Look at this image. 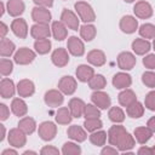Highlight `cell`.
<instances>
[{"label":"cell","instance_id":"1","mask_svg":"<svg viewBox=\"0 0 155 155\" xmlns=\"http://www.w3.org/2000/svg\"><path fill=\"white\" fill-rule=\"evenodd\" d=\"M108 142L110 145L116 147L120 153L130 151L136 145L134 137L120 124H115L108 130Z\"/></svg>","mask_w":155,"mask_h":155},{"label":"cell","instance_id":"2","mask_svg":"<svg viewBox=\"0 0 155 155\" xmlns=\"http://www.w3.org/2000/svg\"><path fill=\"white\" fill-rule=\"evenodd\" d=\"M74 8L80 21L84 23H92L96 21V13L92 6L86 1H76L74 4Z\"/></svg>","mask_w":155,"mask_h":155},{"label":"cell","instance_id":"3","mask_svg":"<svg viewBox=\"0 0 155 155\" xmlns=\"http://www.w3.org/2000/svg\"><path fill=\"white\" fill-rule=\"evenodd\" d=\"M36 57V52L28 48V47H21L18 48L13 54V62L19 65H27L30 64Z\"/></svg>","mask_w":155,"mask_h":155},{"label":"cell","instance_id":"4","mask_svg":"<svg viewBox=\"0 0 155 155\" xmlns=\"http://www.w3.org/2000/svg\"><path fill=\"white\" fill-rule=\"evenodd\" d=\"M38 134L39 137L45 140L50 142L52 140L57 134V126L52 121H44L38 126Z\"/></svg>","mask_w":155,"mask_h":155},{"label":"cell","instance_id":"5","mask_svg":"<svg viewBox=\"0 0 155 155\" xmlns=\"http://www.w3.org/2000/svg\"><path fill=\"white\" fill-rule=\"evenodd\" d=\"M7 140H8V144L16 149L23 148L27 144V134L19 127L11 128L7 134Z\"/></svg>","mask_w":155,"mask_h":155},{"label":"cell","instance_id":"6","mask_svg":"<svg viewBox=\"0 0 155 155\" xmlns=\"http://www.w3.org/2000/svg\"><path fill=\"white\" fill-rule=\"evenodd\" d=\"M136 63H137V58L132 52L124 51L120 52L117 56V67L124 71H128L133 69Z\"/></svg>","mask_w":155,"mask_h":155},{"label":"cell","instance_id":"7","mask_svg":"<svg viewBox=\"0 0 155 155\" xmlns=\"http://www.w3.org/2000/svg\"><path fill=\"white\" fill-rule=\"evenodd\" d=\"M76 87H78V81L75 78L70 75H64L58 81V90L63 94H67V96L74 94L76 91Z\"/></svg>","mask_w":155,"mask_h":155},{"label":"cell","instance_id":"8","mask_svg":"<svg viewBox=\"0 0 155 155\" xmlns=\"http://www.w3.org/2000/svg\"><path fill=\"white\" fill-rule=\"evenodd\" d=\"M133 13L137 18H140V19H148L153 16L154 13V10H153V6L145 1V0H139L134 4L133 6Z\"/></svg>","mask_w":155,"mask_h":155},{"label":"cell","instance_id":"9","mask_svg":"<svg viewBox=\"0 0 155 155\" xmlns=\"http://www.w3.org/2000/svg\"><path fill=\"white\" fill-rule=\"evenodd\" d=\"M67 48L68 52L71 56L75 57H81L85 53V44L84 40L78 38V36H69L67 41Z\"/></svg>","mask_w":155,"mask_h":155},{"label":"cell","instance_id":"10","mask_svg":"<svg viewBox=\"0 0 155 155\" xmlns=\"http://www.w3.org/2000/svg\"><path fill=\"white\" fill-rule=\"evenodd\" d=\"M44 102L47 107L58 108L64 102V94L59 90H48L44 94Z\"/></svg>","mask_w":155,"mask_h":155},{"label":"cell","instance_id":"11","mask_svg":"<svg viewBox=\"0 0 155 155\" xmlns=\"http://www.w3.org/2000/svg\"><path fill=\"white\" fill-rule=\"evenodd\" d=\"M61 21L68 27V29H71V30L80 29V18L71 10L63 8V11L61 13Z\"/></svg>","mask_w":155,"mask_h":155},{"label":"cell","instance_id":"12","mask_svg":"<svg viewBox=\"0 0 155 155\" xmlns=\"http://www.w3.org/2000/svg\"><path fill=\"white\" fill-rule=\"evenodd\" d=\"M91 101L94 105H97L101 110L103 109H109L111 107V98L109 97V94L107 92H104L103 90H98L94 91L91 94Z\"/></svg>","mask_w":155,"mask_h":155},{"label":"cell","instance_id":"13","mask_svg":"<svg viewBox=\"0 0 155 155\" xmlns=\"http://www.w3.org/2000/svg\"><path fill=\"white\" fill-rule=\"evenodd\" d=\"M52 35L50 24L44 23H35L30 27V36L35 40L39 39H48Z\"/></svg>","mask_w":155,"mask_h":155},{"label":"cell","instance_id":"14","mask_svg":"<svg viewBox=\"0 0 155 155\" xmlns=\"http://www.w3.org/2000/svg\"><path fill=\"white\" fill-rule=\"evenodd\" d=\"M31 19L35 23H44V24H50L52 19V15L48 8L46 7H40L35 6L31 10Z\"/></svg>","mask_w":155,"mask_h":155},{"label":"cell","instance_id":"15","mask_svg":"<svg viewBox=\"0 0 155 155\" xmlns=\"http://www.w3.org/2000/svg\"><path fill=\"white\" fill-rule=\"evenodd\" d=\"M119 27H120L122 33H125V34H133L138 29V21L136 19V17H133L131 15H126V16L121 17Z\"/></svg>","mask_w":155,"mask_h":155},{"label":"cell","instance_id":"16","mask_svg":"<svg viewBox=\"0 0 155 155\" xmlns=\"http://www.w3.org/2000/svg\"><path fill=\"white\" fill-rule=\"evenodd\" d=\"M10 28H11L12 33H13L17 38H19V39H25V38L28 36V33H29L28 24H27L25 19H23V18H19V17L15 18V19L12 21Z\"/></svg>","mask_w":155,"mask_h":155},{"label":"cell","instance_id":"17","mask_svg":"<svg viewBox=\"0 0 155 155\" xmlns=\"http://www.w3.org/2000/svg\"><path fill=\"white\" fill-rule=\"evenodd\" d=\"M51 61L52 63L58 67V68H63L69 63V52L68 50L63 48V47H58L56 48L52 53H51Z\"/></svg>","mask_w":155,"mask_h":155},{"label":"cell","instance_id":"18","mask_svg":"<svg viewBox=\"0 0 155 155\" xmlns=\"http://www.w3.org/2000/svg\"><path fill=\"white\" fill-rule=\"evenodd\" d=\"M113 86L117 90L128 88L132 85V76L126 71H119L113 76Z\"/></svg>","mask_w":155,"mask_h":155},{"label":"cell","instance_id":"19","mask_svg":"<svg viewBox=\"0 0 155 155\" xmlns=\"http://www.w3.org/2000/svg\"><path fill=\"white\" fill-rule=\"evenodd\" d=\"M17 93L22 98L31 97L35 93V85H34V82L31 80H29V79L19 80L18 84H17Z\"/></svg>","mask_w":155,"mask_h":155},{"label":"cell","instance_id":"20","mask_svg":"<svg viewBox=\"0 0 155 155\" xmlns=\"http://www.w3.org/2000/svg\"><path fill=\"white\" fill-rule=\"evenodd\" d=\"M17 92V86L15 85V82L8 79V78H4L0 81V94L2 98L8 99L12 98L15 96V93Z\"/></svg>","mask_w":155,"mask_h":155},{"label":"cell","instance_id":"21","mask_svg":"<svg viewBox=\"0 0 155 155\" xmlns=\"http://www.w3.org/2000/svg\"><path fill=\"white\" fill-rule=\"evenodd\" d=\"M67 134L71 140L78 142V143L85 142L86 138H87V131L85 130V127H81V126H78V125L69 126L68 130H67Z\"/></svg>","mask_w":155,"mask_h":155},{"label":"cell","instance_id":"22","mask_svg":"<svg viewBox=\"0 0 155 155\" xmlns=\"http://www.w3.org/2000/svg\"><path fill=\"white\" fill-rule=\"evenodd\" d=\"M51 31L57 41H63L68 38V27L62 21H53L51 24Z\"/></svg>","mask_w":155,"mask_h":155},{"label":"cell","instance_id":"23","mask_svg":"<svg viewBox=\"0 0 155 155\" xmlns=\"http://www.w3.org/2000/svg\"><path fill=\"white\" fill-rule=\"evenodd\" d=\"M131 47H132V51L136 54H138V56H145L151 50V44L147 39L138 38V39H134L132 41Z\"/></svg>","mask_w":155,"mask_h":155},{"label":"cell","instance_id":"24","mask_svg":"<svg viewBox=\"0 0 155 155\" xmlns=\"http://www.w3.org/2000/svg\"><path fill=\"white\" fill-rule=\"evenodd\" d=\"M85 107H86V103L81 98H78V97L71 98L68 103V108H69L73 117H75V119H79V117L84 116Z\"/></svg>","mask_w":155,"mask_h":155},{"label":"cell","instance_id":"25","mask_svg":"<svg viewBox=\"0 0 155 155\" xmlns=\"http://www.w3.org/2000/svg\"><path fill=\"white\" fill-rule=\"evenodd\" d=\"M6 10H7V13L11 16V17H19L24 10H25V4L23 0H7L6 2Z\"/></svg>","mask_w":155,"mask_h":155},{"label":"cell","instance_id":"26","mask_svg":"<svg viewBox=\"0 0 155 155\" xmlns=\"http://www.w3.org/2000/svg\"><path fill=\"white\" fill-rule=\"evenodd\" d=\"M87 62L93 67H102L107 62L105 53L102 50H91L86 56Z\"/></svg>","mask_w":155,"mask_h":155},{"label":"cell","instance_id":"27","mask_svg":"<svg viewBox=\"0 0 155 155\" xmlns=\"http://www.w3.org/2000/svg\"><path fill=\"white\" fill-rule=\"evenodd\" d=\"M75 75L80 82H88L94 75V69L88 64H80L75 70Z\"/></svg>","mask_w":155,"mask_h":155},{"label":"cell","instance_id":"28","mask_svg":"<svg viewBox=\"0 0 155 155\" xmlns=\"http://www.w3.org/2000/svg\"><path fill=\"white\" fill-rule=\"evenodd\" d=\"M153 133L154 132L148 126H139V127L134 128L133 137H134L136 142H138L139 144H145L153 137Z\"/></svg>","mask_w":155,"mask_h":155},{"label":"cell","instance_id":"29","mask_svg":"<svg viewBox=\"0 0 155 155\" xmlns=\"http://www.w3.org/2000/svg\"><path fill=\"white\" fill-rule=\"evenodd\" d=\"M11 111L18 116V117H23L27 115L28 113V105L27 103L24 102L23 98L21 97H17V98H13L12 102H11Z\"/></svg>","mask_w":155,"mask_h":155},{"label":"cell","instance_id":"30","mask_svg":"<svg viewBox=\"0 0 155 155\" xmlns=\"http://www.w3.org/2000/svg\"><path fill=\"white\" fill-rule=\"evenodd\" d=\"M117 101H119V104L121 107H128L130 104H132L133 102L137 101V96L134 93V91H132L131 88H125V90H121V92L119 93L117 96Z\"/></svg>","mask_w":155,"mask_h":155},{"label":"cell","instance_id":"31","mask_svg":"<svg viewBox=\"0 0 155 155\" xmlns=\"http://www.w3.org/2000/svg\"><path fill=\"white\" fill-rule=\"evenodd\" d=\"M54 120L58 125H69L73 120V115L69 110L68 107H61L57 109L56 115H54Z\"/></svg>","mask_w":155,"mask_h":155},{"label":"cell","instance_id":"32","mask_svg":"<svg viewBox=\"0 0 155 155\" xmlns=\"http://www.w3.org/2000/svg\"><path fill=\"white\" fill-rule=\"evenodd\" d=\"M17 127H19L27 136H29V134H31V133L35 132V130L38 128V125H36V122H35V120L33 117H30V116H23L18 121V126Z\"/></svg>","mask_w":155,"mask_h":155},{"label":"cell","instance_id":"33","mask_svg":"<svg viewBox=\"0 0 155 155\" xmlns=\"http://www.w3.org/2000/svg\"><path fill=\"white\" fill-rule=\"evenodd\" d=\"M79 31H80V38H81L84 41H87V42L92 41V40L96 38V35H97V29H96V27H94L93 24H91V23H84V24L80 27Z\"/></svg>","mask_w":155,"mask_h":155},{"label":"cell","instance_id":"34","mask_svg":"<svg viewBox=\"0 0 155 155\" xmlns=\"http://www.w3.org/2000/svg\"><path fill=\"white\" fill-rule=\"evenodd\" d=\"M16 52V45L7 38H2L0 40V56L1 57H11Z\"/></svg>","mask_w":155,"mask_h":155},{"label":"cell","instance_id":"35","mask_svg":"<svg viewBox=\"0 0 155 155\" xmlns=\"http://www.w3.org/2000/svg\"><path fill=\"white\" fill-rule=\"evenodd\" d=\"M126 114L131 119H139L144 114V105L140 102L136 101L132 104H130L128 107H126Z\"/></svg>","mask_w":155,"mask_h":155},{"label":"cell","instance_id":"36","mask_svg":"<svg viewBox=\"0 0 155 155\" xmlns=\"http://www.w3.org/2000/svg\"><path fill=\"white\" fill-rule=\"evenodd\" d=\"M88 139L93 145L103 147L105 144V142L108 140V132H105L103 130H97L94 132H91V134L88 136Z\"/></svg>","mask_w":155,"mask_h":155},{"label":"cell","instance_id":"37","mask_svg":"<svg viewBox=\"0 0 155 155\" xmlns=\"http://www.w3.org/2000/svg\"><path fill=\"white\" fill-rule=\"evenodd\" d=\"M108 117L114 124H121L125 121V111L120 107H110L108 111Z\"/></svg>","mask_w":155,"mask_h":155},{"label":"cell","instance_id":"38","mask_svg":"<svg viewBox=\"0 0 155 155\" xmlns=\"http://www.w3.org/2000/svg\"><path fill=\"white\" fill-rule=\"evenodd\" d=\"M51 47H52V44L50 41V38L48 39H39V40H35V42H34V50L39 54L48 53L51 51Z\"/></svg>","mask_w":155,"mask_h":155},{"label":"cell","instance_id":"39","mask_svg":"<svg viewBox=\"0 0 155 155\" xmlns=\"http://www.w3.org/2000/svg\"><path fill=\"white\" fill-rule=\"evenodd\" d=\"M87 84H88V87L91 90L98 91V90H103L107 86V79L102 74H94Z\"/></svg>","mask_w":155,"mask_h":155},{"label":"cell","instance_id":"40","mask_svg":"<svg viewBox=\"0 0 155 155\" xmlns=\"http://www.w3.org/2000/svg\"><path fill=\"white\" fill-rule=\"evenodd\" d=\"M61 153L63 155H80L81 154V148L78 145V142H65L62 147Z\"/></svg>","mask_w":155,"mask_h":155},{"label":"cell","instance_id":"41","mask_svg":"<svg viewBox=\"0 0 155 155\" xmlns=\"http://www.w3.org/2000/svg\"><path fill=\"white\" fill-rule=\"evenodd\" d=\"M139 31V35L143 38V39H154L155 38V25L151 24V23H144L139 27L138 29Z\"/></svg>","mask_w":155,"mask_h":155},{"label":"cell","instance_id":"42","mask_svg":"<svg viewBox=\"0 0 155 155\" xmlns=\"http://www.w3.org/2000/svg\"><path fill=\"white\" fill-rule=\"evenodd\" d=\"M84 127L87 132H94L97 130H101L103 127V122L99 117H93V119H85L84 121Z\"/></svg>","mask_w":155,"mask_h":155},{"label":"cell","instance_id":"43","mask_svg":"<svg viewBox=\"0 0 155 155\" xmlns=\"http://www.w3.org/2000/svg\"><path fill=\"white\" fill-rule=\"evenodd\" d=\"M84 117L85 119H93V117H101V109L94 105L93 103H88L85 107L84 110Z\"/></svg>","mask_w":155,"mask_h":155},{"label":"cell","instance_id":"44","mask_svg":"<svg viewBox=\"0 0 155 155\" xmlns=\"http://www.w3.org/2000/svg\"><path fill=\"white\" fill-rule=\"evenodd\" d=\"M13 71V62L6 57L0 59V73L2 76H8Z\"/></svg>","mask_w":155,"mask_h":155},{"label":"cell","instance_id":"45","mask_svg":"<svg viewBox=\"0 0 155 155\" xmlns=\"http://www.w3.org/2000/svg\"><path fill=\"white\" fill-rule=\"evenodd\" d=\"M142 82L149 87V88H154L155 87V73L151 70H147L142 74Z\"/></svg>","mask_w":155,"mask_h":155},{"label":"cell","instance_id":"46","mask_svg":"<svg viewBox=\"0 0 155 155\" xmlns=\"http://www.w3.org/2000/svg\"><path fill=\"white\" fill-rule=\"evenodd\" d=\"M144 107L151 111H155V91H150L147 93L144 98Z\"/></svg>","mask_w":155,"mask_h":155},{"label":"cell","instance_id":"47","mask_svg":"<svg viewBox=\"0 0 155 155\" xmlns=\"http://www.w3.org/2000/svg\"><path fill=\"white\" fill-rule=\"evenodd\" d=\"M142 62H143V65L149 70L155 69V53H147Z\"/></svg>","mask_w":155,"mask_h":155},{"label":"cell","instance_id":"48","mask_svg":"<svg viewBox=\"0 0 155 155\" xmlns=\"http://www.w3.org/2000/svg\"><path fill=\"white\" fill-rule=\"evenodd\" d=\"M61 151L58 150V148L53 147V145H45L41 148L40 154L41 155H58Z\"/></svg>","mask_w":155,"mask_h":155},{"label":"cell","instance_id":"49","mask_svg":"<svg viewBox=\"0 0 155 155\" xmlns=\"http://www.w3.org/2000/svg\"><path fill=\"white\" fill-rule=\"evenodd\" d=\"M120 153V150L114 147V145H103L102 150H101V154L102 155H117Z\"/></svg>","mask_w":155,"mask_h":155},{"label":"cell","instance_id":"50","mask_svg":"<svg viewBox=\"0 0 155 155\" xmlns=\"http://www.w3.org/2000/svg\"><path fill=\"white\" fill-rule=\"evenodd\" d=\"M8 116H10V109H8V107L6 104L1 103L0 104V120L1 121H5V120L8 119Z\"/></svg>","mask_w":155,"mask_h":155},{"label":"cell","instance_id":"51","mask_svg":"<svg viewBox=\"0 0 155 155\" xmlns=\"http://www.w3.org/2000/svg\"><path fill=\"white\" fill-rule=\"evenodd\" d=\"M33 2H34L36 6L46 7V8H50V7L53 6V0H33Z\"/></svg>","mask_w":155,"mask_h":155},{"label":"cell","instance_id":"52","mask_svg":"<svg viewBox=\"0 0 155 155\" xmlns=\"http://www.w3.org/2000/svg\"><path fill=\"white\" fill-rule=\"evenodd\" d=\"M137 154L138 155H154V150H153V147H147V145H142L138 150H137Z\"/></svg>","mask_w":155,"mask_h":155},{"label":"cell","instance_id":"53","mask_svg":"<svg viewBox=\"0 0 155 155\" xmlns=\"http://www.w3.org/2000/svg\"><path fill=\"white\" fill-rule=\"evenodd\" d=\"M8 27H7V24L5 23V22H1L0 23V38L2 39V38H6V34L8 33Z\"/></svg>","mask_w":155,"mask_h":155},{"label":"cell","instance_id":"54","mask_svg":"<svg viewBox=\"0 0 155 155\" xmlns=\"http://www.w3.org/2000/svg\"><path fill=\"white\" fill-rule=\"evenodd\" d=\"M1 155H18V151L16 150V148H8V149H5L2 153H1Z\"/></svg>","mask_w":155,"mask_h":155},{"label":"cell","instance_id":"55","mask_svg":"<svg viewBox=\"0 0 155 155\" xmlns=\"http://www.w3.org/2000/svg\"><path fill=\"white\" fill-rule=\"evenodd\" d=\"M147 126L155 133V116H151V117L147 121Z\"/></svg>","mask_w":155,"mask_h":155},{"label":"cell","instance_id":"56","mask_svg":"<svg viewBox=\"0 0 155 155\" xmlns=\"http://www.w3.org/2000/svg\"><path fill=\"white\" fill-rule=\"evenodd\" d=\"M0 131H1V136H0V142H2L4 139H5V137H6V128H5V126L1 124L0 125Z\"/></svg>","mask_w":155,"mask_h":155},{"label":"cell","instance_id":"57","mask_svg":"<svg viewBox=\"0 0 155 155\" xmlns=\"http://www.w3.org/2000/svg\"><path fill=\"white\" fill-rule=\"evenodd\" d=\"M4 13H5V4L4 1H1L0 2V16H4Z\"/></svg>","mask_w":155,"mask_h":155},{"label":"cell","instance_id":"58","mask_svg":"<svg viewBox=\"0 0 155 155\" xmlns=\"http://www.w3.org/2000/svg\"><path fill=\"white\" fill-rule=\"evenodd\" d=\"M29 154H31V155H36L38 153H36V151H33V150H25V151L23 153V155H29Z\"/></svg>","mask_w":155,"mask_h":155},{"label":"cell","instance_id":"59","mask_svg":"<svg viewBox=\"0 0 155 155\" xmlns=\"http://www.w3.org/2000/svg\"><path fill=\"white\" fill-rule=\"evenodd\" d=\"M125 2H128V4H131V2H134L136 0H124Z\"/></svg>","mask_w":155,"mask_h":155},{"label":"cell","instance_id":"60","mask_svg":"<svg viewBox=\"0 0 155 155\" xmlns=\"http://www.w3.org/2000/svg\"><path fill=\"white\" fill-rule=\"evenodd\" d=\"M153 48H154V50H155V38H154V39H153Z\"/></svg>","mask_w":155,"mask_h":155},{"label":"cell","instance_id":"61","mask_svg":"<svg viewBox=\"0 0 155 155\" xmlns=\"http://www.w3.org/2000/svg\"><path fill=\"white\" fill-rule=\"evenodd\" d=\"M153 150H154V155H155V145L153 147Z\"/></svg>","mask_w":155,"mask_h":155}]
</instances>
